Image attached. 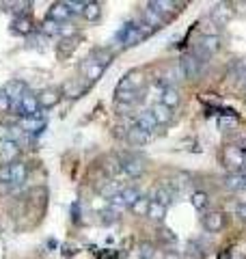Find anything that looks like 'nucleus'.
I'll return each mask as SVG.
<instances>
[{
  "mask_svg": "<svg viewBox=\"0 0 246 259\" xmlns=\"http://www.w3.org/2000/svg\"><path fill=\"white\" fill-rule=\"evenodd\" d=\"M164 216H167V207L160 205V203H155V201H151L149 212H147V218H151V221H155V223H162Z\"/></svg>",
  "mask_w": 246,
  "mask_h": 259,
  "instance_id": "obj_30",
  "label": "nucleus"
},
{
  "mask_svg": "<svg viewBox=\"0 0 246 259\" xmlns=\"http://www.w3.org/2000/svg\"><path fill=\"white\" fill-rule=\"evenodd\" d=\"M237 125V119L235 117H220L218 119V127L220 130H231Z\"/></svg>",
  "mask_w": 246,
  "mask_h": 259,
  "instance_id": "obj_40",
  "label": "nucleus"
},
{
  "mask_svg": "<svg viewBox=\"0 0 246 259\" xmlns=\"http://www.w3.org/2000/svg\"><path fill=\"white\" fill-rule=\"evenodd\" d=\"M151 201H155V203H160L164 207H169L171 201H173V190H171L169 186H158L155 192H153V199Z\"/></svg>",
  "mask_w": 246,
  "mask_h": 259,
  "instance_id": "obj_20",
  "label": "nucleus"
},
{
  "mask_svg": "<svg viewBox=\"0 0 246 259\" xmlns=\"http://www.w3.org/2000/svg\"><path fill=\"white\" fill-rule=\"evenodd\" d=\"M199 46L205 50V54L212 56L220 50V37L218 35H203V39L199 41Z\"/></svg>",
  "mask_w": 246,
  "mask_h": 259,
  "instance_id": "obj_19",
  "label": "nucleus"
},
{
  "mask_svg": "<svg viewBox=\"0 0 246 259\" xmlns=\"http://www.w3.org/2000/svg\"><path fill=\"white\" fill-rule=\"evenodd\" d=\"M61 89H56V87H48V89H44L39 95H37V100H39V108L41 110H50V108H54L56 104H59V100H61Z\"/></svg>",
  "mask_w": 246,
  "mask_h": 259,
  "instance_id": "obj_6",
  "label": "nucleus"
},
{
  "mask_svg": "<svg viewBox=\"0 0 246 259\" xmlns=\"http://www.w3.org/2000/svg\"><path fill=\"white\" fill-rule=\"evenodd\" d=\"M104 74V67L102 65H97L93 59H87L82 63V76H85L87 82H95V80H100Z\"/></svg>",
  "mask_w": 246,
  "mask_h": 259,
  "instance_id": "obj_9",
  "label": "nucleus"
},
{
  "mask_svg": "<svg viewBox=\"0 0 246 259\" xmlns=\"http://www.w3.org/2000/svg\"><path fill=\"white\" fill-rule=\"evenodd\" d=\"M203 227L208 229L210 233H216L225 227V214L223 212H210L208 216L203 218Z\"/></svg>",
  "mask_w": 246,
  "mask_h": 259,
  "instance_id": "obj_13",
  "label": "nucleus"
},
{
  "mask_svg": "<svg viewBox=\"0 0 246 259\" xmlns=\"http://www.w3.org/2000/svg\"><path fill=\"white\" fill-rule=\"evenodd\" d=\"M20 151H22V147L15 141H5L3 149H0V158H3L5 164H13V162H18V158H20Z\"/></svg>",
  "mask_w": 246,
  "mask_h": 259,
  "instance_id": "obj_8",
  "label": "nucleus"
},
{
  "mask_svg": "<svg viewBox=\"0 0 246 259\" xmlns=\"http://www.w3.org/2000/svg\"><path fill=\"white\" fill-rule=\"evenodd\" d=\"M0 184H13L11 182V164H0Z\"/></svg>",
  "mask_w": 246,
  "mask_h": 259,
  "instance_id": "obj_37",
  "label": "nucleus"
},
{
  "mask_svg": "<svg viewBox=\"0 0 246 259\" xmlns=\"http://www.w3.org/2000/svg\"><path fill=\"white\" fill-rule=\"evenodd\" d=\"M151 115L155 117V121H158V125H164V123H169V121L173 119V110H171L169 106H164L162 102H158L151 108Z\"/></svg>",
  "mask_w": 246,
  "mask_h": 259,
  "instance_id": "obj_18",
  "label": "nucleus"
},
{
  "mask_svg": "<svg viewBox=\"0 0 246 259\" xmlns=\"http://www.w3.org/2000/svg\"><path fill=\"white\" fill-rule=\"evenodd\" d=\"M231 7H235V9L240 11V13H246V3H233Z\"/></svg>",
  "mask_w": 246,
  "mask_h": 259,
  "instance_id": "obj_45",
  "label": "nucleus"
},
{
  "mask_svg": "<svg viewBox=\"0 0 246 259\" xmlns=\"http://www.w3.org/2000/svg\"><path fill=\"white\" fill-rule=\"evenodd\" d=\"M91 59L97 63V65H102V67L106 69L110 65V61H112V52L110 50H106V48H97V50L91 54Z\"/></svg>",
  "mask_w": 246,
  "mask_h": 259,
  "instance_id": "obj_28",
  "label": "nucleus"
},
{
  "mask_svg": "<svg viewBox=\"0 0 246 259\" xmlns=\"http://www.w3.org/2000/svg\"><path fill=\"white\" fill-rule=\"evenodd\" d=\"M149 9H153L158 15H162V18H167V15L173 13V7H177V3H167V0H153V3L147 5Z\"/></svg>",
  "mask_w": 246,
  "mask_h": 259,
  "instance_id": "obj_25",
  "label": "nucleus"
},
{
  "mask_svg": "<svg viewBox=\"0 0 246 259\" xmlns=\"http://www.w3.org/2000/svg\"><path fill=\"white\" fill-rule=\"evenodd\" d=\"M164 106H169L171 110H173L175 106H179V102H182V95H179V91L175 87H167L162 91V100H160Z\"/></svg>",
  "mask_w": 246,
  "mask_h": 259,
  "instance_id": "obj_17",
  "label": "nucleus"
},
{
  "mask_svg": "<svg viewBox=\"0 0 246 259\" xmlns=\"http://www.w3.org/2000/svg\"><path fill=\"white\" fill-rule=\"evenodd\" d=\"M18 110L20 115L26 119V117H35V119H41V108H39V100L35 93H26L18 102Z\"/></svg>",
  "mask_w": 246,
  "mask_h": 259,
  "instance_id": "obj_2",
  "label": "nucleus"
},
{
  "mask_svg": "<svg viewBox=\"0 0 246 259\" xmlns=\"http://www.w3.org/2000/svg\"><path fill=\"white\" fill-rule=\"evenodd\" d=\"M143 84H145V74L141 69H132V71H128V74L121 78L117 91H134V93H138L143 89Z\"/></svg>",
  "mask_w": 246,
  "mask_h": 259,
  "instance_id": "obj_1",
  "label": "nucleus"
},
{
  "mask_svg": "<svg viewBox=\"0 0 246 259\" xmlns=\"http://www.w3.org/2000/svg\"><path fill=\"white\" fill-rule=\"evenodd\" d=\"M240 149H242V151H246V141H242V145H240Z\"/></svg>",
  "mask_w": 246,
  "mask_h": 259,
  "instance_id": "obj_47",
  "label": "nucleus"
},
{
  "mask_svg": "<svg viewBox=\"0 0 246 259\" xmlns=\"http://www.w3.org/2000/svg\"><path fill=\"white\" fill-rule=\"evenodd\" d=\"M233 15H235V11L231 9V5H227V3H218L212 7V11H210V18L214 20L218 26H227V24L233 20Z\"/></svg>",
  "mask_w": 246,
  "mask_h": 259,
  "instance_id": "obj_4",
  "label": "nucleus"
},
{
  "mask_svg": "<svg viewBox=\"0 0 246 259\" xmlns=\"http://www.w3.org/2000/svg\"><path fill=\"white\" fill-rule=\"evenodd\" d=\"M136 127L145 130L147 134H149V132H153V130L158 127V121H155V117L151 115V110H143L141 115L136 117Z\"/></svg>",
  "mask_w": 246,
  "mask_h": 259,
  "instance_id": "obj_15",
  "label": "nucleus"
},
{
  "mask_svg": "<svg viewBox=\"0 0 246 259\" xmlns=\"http://www.w3.org/2000/svg\"><path fill=\"white\" fill-rule=\"evenodd\" d=\"M149 205H151V199L143 197V194H141V199H138L130 209L134 212V216H147V212H149Z\"/></svg>",
  "mask_w": 246,
  "mask_h": 259,
  "instance_id": "obj_31",
  "label": "nucleus"
},
{
  "mask_svg": "<svg viewBox=\"0 0 246 259\" xmlns=\"http://www.w3.org/2000/svg\"><path fill=\"white\" fill-rule=\"evenodd\" d=\"M11 30L15 35H24V37H30L35 26H32V20L30 15H22V18H15L13 24H11Z\"/></svg>",
  "mask_w": 246,
  "mask_h": 259,
  "instance_id": "obj_11",
  "label": "nucleus"
},
{
  "mask_svg": "<svg viewBox=\"0 0 246 259\" xmlns=\"http://www.w3.org/2000/svg\"><path fill=\"white\" fill-rule=\"evenodd\" d=\"M164 259H182V255L173 253V250H167V255H164Z\"/></svg>",
  "mask_w": 246,
  "mask_h": 259,
  "instance_id": "obj_46",
  "label": "nucleus"
},
{
  "mask_svg": "<svg viewBox=\"0 0 246 259\" xmlns=\"http://www.w3.org/2000/svg\"><path fill=\"white\" fill-rule=\"evenodd\" d=\"M41 32H44V35H61V24L48 18L44 24H41Z\"/></svg>",
  "mask_w": 246,
  "mask_h": 259,
  "instance_id": "obj_36",
  "label": "nucleus"
},
{
  "mask_svg": "<svg viewBox=\"0 0 246 259\" xmlns=\"http://www.w3.org/2000/svg\"><path fill=\"white\" fill-rule=\"evenodd\" d=\"M26 175H28V166L24 164L22 160L13 162V164H11V182L13 184H22L24 180H26Z\"/></svg>",
  "mask_w": 246,
  "mask_h": 259,
  "instance_id": "obj_24",
  "label": "nucleus"
},
{
  "mask_svg": "<svg viewBox=\"0 0 246 259\" xmlns=\"http://www.w3.org/2000/svg\"><path fill=\"white\" fill-rule=\"evenodd\" d=\"M48 18L54 20V22H59V24H65L71 18V11H69V7L65 3H54L50 7V15H48Z\"/></svg>",
  "mask_w": 246,
  "mask_h": 259,
  "instance_id": "obj_14",
  "label": "nucleus"
},
{
  "mask_svg": "<svg viewBox=\"0 0 246 259\" xmlns=\"http://www.w3.org/2000/svg\"><path fill=\"white\" fill-rule=\"evenodd\" d=\"M121 164H123V173H128L130 177H141L145 173V162L138 156H123Z\"/></svg>",
  "mask_w": 246,
  "mask_h": 259,
  "instance_id": "obj_7",
  "label": "nucleus"
},
{
  "mask_svg": "<svg viewBox=\"0 0 246 259\" xmlns=\"http://www.w3.org/2000/svg\"><path fill=\"white\" fill-rule=\"evenodd\" d=\"M138 253H141V259H153V244H149V242H143L141 248H138Z\"/></svg>",
  "mask_w": 246,
  "mask_h": 259,
  "instance_id": "obj_39",
  "label": "nucleus"
},
{
  "mask_svg": "<svg viewBox=\"0 0 246 259\" xmlns=\"http://www.w3.org/2000/svg\"><path fill=\"white\" fill-rule=\"evenodd\" d=\"M143 24H145V26L149 28V30H158L162 24H164V18L155 13L153 9H149V7H147V9H143Z\"/></svg>",
  "mask_w": 246,
  "mask_h": 259,
  "instance_id": "obj_16",
  "label": "nucleus"
},
{
  "mask_svg": "<svg viewBox=\"0 0 246 259\" xmlns=\"http://www.w3.org/2000/svg\"><path fill=\"white\" fill-rule=\"evenodd\" d=\"M223 160H225V166L233 168V171L237 173V168L244 166L246 156H244V151L240 149V145H227L225 151H223Z\"/></svg>",
  "mask_w": 246,
  "mask_h": 259,
  "instance_id": "obj_3",
  "label": "nucleus"
},
{
  "mask_svg": "<svg viewBox=\"0 0 246 259\" xmlns=\"http://www.w3.org/2000/svg\"><path fill=\"white\" fill-rule=\"evenodd\" d=\"M149 139H151V136L147 134L145 130L136 127V125L130 127V130H128V134H126V141H128L130 145H134V147H143V145L149 143Z\"/></svg>",
  "mask_w": 246,
  "mask_h": 259,
  "instance_id": "obj_12",
  "label": "nucleus"
},
{
  "mask_svg": "<svg viewBox=\"0 0 246 259\" xmlns=\"http://www.w3.org/2000/svg\"><path fill=\"white\" fill-rule=\"evenodd\" d=\"M85 91H87V84L78 82V80H67V82L63 84V89H61V93L67 95V97H80Z\"/></svg>",
  "mask_w": 246,
  "mask_h": 259,
  "instance_id": "obj_21",
  "label": "nucleus"
},
{
  "mask_svg": "<svg viewBox=\"0 0 246 259\" xmlns=\"http://www.w3.org/2000/svg\"><path fill=\"white\" fill-rule=\"evenodd\" d=\"M160 238L167 242V244H175V242H177V236H175V233L171 231V229H162V231H160Z\"/></svg>",
  "mask_w": 246,
  "mask_h": 259,
  "instance_id": "obj_43",
  "label": "nucleus"
},
{
  "mask_svg": "<svg viewBox=\"0 0 246 259\" xmlns=\"http://www.w3.org/2000/svg\"><path fill=\"white\" fill-rule=\"evenodd\" d=\"M119 192H121V188H119L117 182H106L104 186H100V194L104 199H108V201L114 197V194H119Z\"/></svg>",
  "mask_w": 246,
  "mask_h": 259,
  "instance_id": "obj_34",
  "label": "nucleus"
},
{
  "mask_svg": "<svg viewBox=\"0 0 246 259\" xmlns=\"http://www.w3.org/2000/svg\"><path fill=\"white\" fill-rule=\"evenodd\" d=\"M11 106H13V102L9 100V95L5 91H0V112H9Z\"/></svg>",
  "mask_w": 246,
  "mask_h": 259,
  "instance_id": "obj_41",
  "label": "nucleus"
},
{
  "mask_svg": "<svg viewBox=\"0 0 246 259\" xmlns=\"http://www.w3.org/2000/svg\"><path fill=\"white\" fill-rule=\"evenodd\" d=\"M192 207L194 209H199V212H203V209H208V205H210V197H208V194H205V192H194L192 194Z\"/></svg>",
  "mask_w": 246,
  "mask_h": 259,
  "instance_id": "obj_32",
  "label": "nucleus"
},
{
  "mask_svg": "<svg viewBox=\"0 0 246 259\" xmlns=\"http://www.w3.org/2000/svg\"><path fill=\"white\" fill-rule=\"evenodd\" d=\"M117 221H119V212H117V209L108 207V209H102V212H100V223L102 225H114Z\"/></svg>",
  "mask_w": 246,
  "mask_h": 259,
  "instance_id": "obj_35",
  "label": "nucleus"
},
{
  "mask_svg": "<svg viewBox=\"0 0 246 259\" xmlns=\"http://www.w3.org/2000/svg\"><path fill=\"white\" fill-rule=\"evenodd\" d=\"M223 186L227 190H242L244 186H246V182H244V177H242V173H229L225 180H223Z\"/></svg>",
  "mask_w": 246,
  "mask_h": 259,
  "instance_id": "obj_23",
  "label": "nucleus"
},
{
  "mask_svg": "<svg viewBox=\"0 0 246 259\" xmlns=\"http://www.w3.org/2000/svg\"><path fill=\"white\" fill-rule=\"evenodd\" d=\"M242 177H244V182H246V168H244V171H242Z\"/></svg>",
  "mask_w": 246,
  "mask_h": 259,
  "instance_id": "obj_48",
  "label": "nucleus"
},
{
  "mask_svg": "<svg viewBox=\"0 0 246 259\" xmlns=\"http://www.w3.org/2000/svg\"><path fill=\"white\" fill-rule=\"evenodd\" d=\"M82 15H85V20H89V22H97L102 15V5L100 3H87Z\"/></svg>",
  "mask_w": 246,
  "mask_h": 259,
  "instance_id": "obj_29",
  "label": "nucleus"
},
{
  "mask_svg": "<svg viewBox=\"0 0 246 259\" xmlns=\"http://www.w3.org/2000/svg\"><path fill=\"white\" fill-rule=\"evenodd\" d=\"M41 127H44V121L35 119V117H26V119L20 121V130H24L26 134H37Z\"/></svg>",
  "mask_w": 246,
  "mask_h": 259,
  "instance_id": "obj_26",
  "label": "nucleus"
},
{
  "mask_svg": "<svg viewBox=\"0 0 246 259\" xmlns=\"http://www.w3.org/2000/svg\"><path fill=\"white\" fill-rule=\"evenodd\" d=\"M235 214L246 223V203H240V205H237V207H235Z\"/></svg>",
  "mask_w": 246,
  "mask_h": 259,
  "instance_id": "obj_44",
  "label": "nucleus"
},
{
  "mask_svg": "<svg viewBox=\"0 0 246 259\" xmlns=\"http://www.w3.org/2000/svg\"><path fill=\"white\" fill-rule=\"evenodd\" d=\"M3 91L9 95V100L11 102H20L24 95H26V82L24 80H11V82H7V87L3 89Z\"/></svg>",
  "mask_w": 246,
  "mask_h": 259,
  "instance_id": "obj_10",
  "label": "nucleus"
},
{
  "mask_svg": "<svg viewBox=\"0 0 246 259\" xmlns=\"http://www.w3.org/2000/svg\"><path fill=\"white\" fill-rule=\"evenodd\" d=\"M110 207H112V209H117V212H121L123 207H128V205H126V201H123V197H121V192H119V194H114V197L110 199Z\"/></svg>",
  "mask_w": 246,
  "mask_h": 259,
  "instance_id": "obj_42",
  "label": "nucleus"
},
{
  "mask_svg": "<svg viewBox=\"0 0 246 259\" xmlns=\"http://www.w3.org/2000/svg\"><path fill=\"white\" fill-rule=\"evenodd\" d=\"M78 48V37L71 35V37H63L61 44H59V54L61 56H69L73 50Z\"/></svg>",
  "mask_w": 246,
  "mask_h": 259,
  "instance_id": "obj_27",
  "label": "nucleus"
},
{
  "mask_svg": "<svg viewBox=\"0 0 246 259\" xmlns=\"http://www.w3.org/2000/svg\"><path fill=\"white\" fill-rule=\"evenodd\" d=\"M121 197H123V201H126L128 207H132L136 201L141 199V192H138L134 186H130V188H123V190H121Z\"/></svg>",
  "mask_w": 246,
  "mask_h": 259,
  "instance_id": "obj_33",
  "label": "nucleus"
},
{
  "mask_svg": "<svg viewBox=\"0 0 246 259\" xmlns=\"http://www.w3.org/2000/svg\"><path fill=\"white\" fill-rule=\"evenodd\" d=\"M65 5L69 7L71 15H73V13H76V15H82V11H85V7H87V3H80V0H67Z\"/></svg>",
  "mask_w": 246,
  "mask_h": 259,
  "instance_id": "obj_38",
  "label": "nucleus"
},
{
  "mask_svg": "<svg viewBox=\"0 0 246 259\" xmlns=\"http://www.w3.org/2000/svg\"><path fill=\"white\" fill-rule=\"evenodd\" d=\"M179 67H182V74H184L186 80H196L199 74H201V63L196 61L194 54H184Z\"/></svg>",
  "mask_w": 246,
  "mask_h": 259,
  "instance_id": "obj_5",
  "label": "nucleus"
},
{
  "mask_svg": "<svg viewBox=\"0 0 246 259\" xmlns=\"http://www.w3.org/2000/svg\"><path fill=\"white\" fill-rule=\"evenodd\" d=\"M104 171L108 173L110 177H117V175H121L123 173V164H121V158H117V156H108V158H104Z\"/></svg>",
  "mask_w": 246,
  "mask_h": 259,
  "instance_id": "obj_22",
  "label": "nucleus"
}]
</instances>
